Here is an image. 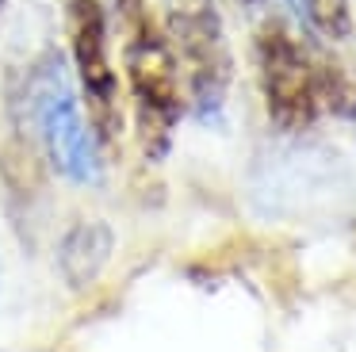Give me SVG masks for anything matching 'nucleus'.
Returning <instances> with one entry per match:
<instances>
[{
    "label": "nucleus",
    "mask_w": 356,
    "mask_h": 352,
    "mask_svg": "<svg viewBox=\"0 0 356 352\" xmlns=\"http://www.w3.org/2000/svg\"><path fill=\"white\" fill-rule=\"evenodd\" d=\"M24 115L35 127L42 153L50 168L62 180L88 188L100 184L104 176V157H100V138L81 104V88L73 81L70 61L58 50H47L31 65L24 84Z\"/></svg>",
    "instance_id": "f257e3e1"
},
{
    "label": "nucleus",
    "mask_w": 356,
    "mask_h": 352,
    "mask_svg": "<svg viewBox=\"0 0 356 352\" xmlns=\"http://www.w3.org/2000/svg\"><path fill=\"white\" fill-rule=\"evenodd\" d=\"M123 73L131 88L134 119H138V138L146 157H161L172 142V130L180 122L184 99H180V61L169 38L149 23L142 12L138 19L127 23L123 42Z\"/></svg>",
    "instance_id": "f03ea898"
},
{
    "label": "nucleus",
    "mask_w": 356,
    "mask_h": 352,
    "mask_svg": "<svg viewBox=\"0 0 356 352\" xmlns=\"http://www.w3.org/2000/svg\"><path fill=\"white\" fill-rule=\"evenodd\" d=\"M65 27H70V69L81 88V104L88 107L96 138L111 145L123 134V107H119V69L111 61L104 0H65Z\"/></svg>",
    "instance_id": "7ed1b4c3"
},
{
    "label": "nucleus",
    "mask_w": 356,
    "mask_h": 352,
    "mask_svg": "<svg viewBox=\"0 0 356 352\" xmlns=\"http://www.w3.org/2000/svg\"><path fill=\"white\" fill-rule=\"evenodd\" d=\"M257 69L268 119L284 130H302L318 119L322 81L310 65L307 50L284 27H264L257 38Z\"/></svg>",
    "instance_id": "20e7f679"
},
{
    "label": "nucleus",
    "mask_w": 356,
    "mask_h": 352,
    "mask_svg": "<svg viewBox=\"0 0 356 352\" xmlns=\"http://www.w3.org/2000/svg\"><path fill=\"white\" fill-rule=\"evenodd\" d=\"M115 253V230L104 218H77L58 241V275L70 291H88Z\"/></svg>",
    "instance_id": "39448f33"
},
{
    "label": "nucleus",
    "mask_w": 356,
    "mask_h": 352,
    "mask_svg": "<svg viewBox=\"0 0 356 352\" xmlns=\"http://www.w3.org/2000/svg\"><path fill=\"white\" fill-rule=\"evenodd\" d=\"M111 4L119 8L123 23H131V19H138V15H142V0H111Z\"/></svg>",
    "instance_id": "423d86ee"
},
{
    "label": "nucleus",
    "mask_w": 356,
    "mask_h": 352,
    "mask_svg": "<svg viewBox=\"0 0 356 352\" xmlns=\"http://www.w3.org/2000/svg\"><path fill=\"white\" fill-rule=\"evenodd\" d=\"M4 8H8V0H0V23H4Z\"/></svg>",
    "instance_id": "0eeeda50"
},
{
    "label": "nucleus",
    "mask_w": 356,
    "mask_h": 352,
    "mask_svg": "<svg viewBox=\"0 0 356 352\" xmlns=\"http://www.w3.org/2000/svg\"><path fill=\"white\" fill-rule=\"evenodd\" d=\"M353 119H356V111H353Z\"/></svg>",
    "instance_id": "6e6552de"
}]
</instances>
